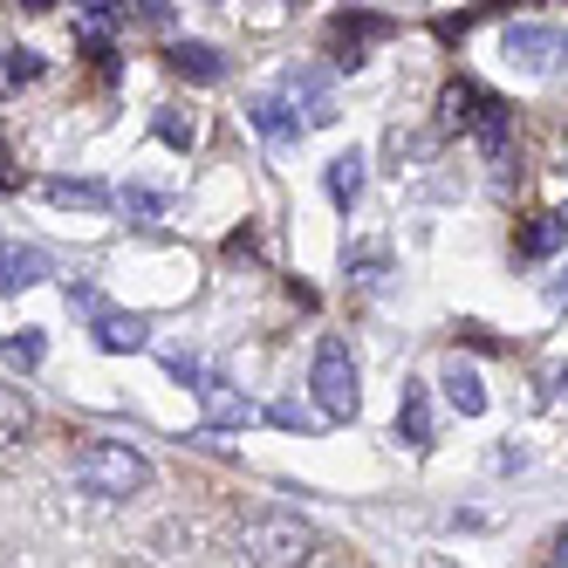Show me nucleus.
Masks as SVG:
<instances>
[{
  "label": "nucleus",
  "instance_id": "4",
  "mask_svg": "<svg viewBox=\"0 0 568 568\" xmlns=\"http://www.w3.org/2000/svg\"><path fill=\"white\" fill-rule=\"evenodd\" d=\"M507 62H520L527 75H548L561 55H568V34L561 28H535V21H520V28H507Z\"/></svg>",
  "mask_w": 568,
  "mask_h": 568
},
{
  "label": "nucleus",
  "instance_id": "28",
  "mask_svg": "<svg viewBox=\"0 0 568 568\" xmlns=\"http://www.w3.org/2000/svg\"><path fill=\"white\" fill-rule=\"evenodd\" d=\"M165 371H172L179 384H206V377H199V363H192V356H165Z\"/></svg>",
  "mask_w": 568,
  "mask_h": 568
},
{
  "label": "nucleus",
  "instance_id": "13",
  "mask_svg": "<svg viewBox=\"0 0 568 568\" xmlns=\"http://www.w3.org/2000/svg\"><path fill=\"white\" fill-rule=\"evenodd\" d=\"M34 281H49V261L42 247H0V295H21Z\"/></svg>",
  "mask_w": 568,
  "mask_h": 568
},
{
  "label": "nucleus",
  "instance_id": "8",
  "mask_svg": "<svg viewBox=\"0 0 568 568\" xmlns=\"http://www.w3.org/2000/svg\"><path fill=\"white\" fill-rule=\"evenodd\" d=\"M384 34H390V21H384V14H336V21H329L336 69H356V62H363V49L384 42Z\"/></svg>",
  "mask_w": 568,
  "mask_h": 568
},
{
  "label": "nucleus",
  "instance_id": "29",
  "mask_svg": "<svg viewBox=\"0 0 568 568\" xmlns=\"http://www.w3.org/2000/svg\"><path fill=\"white\" fill-rule=\"evenodd\" d=\"M459 336H466L473 349H500V336H486V329H479V322H466V329H459Z\"/></svg>",
  "mask_w": 568,
  "mask_h": 568
},
{
  "label": "nucleus",
  "instance_id": "5",
  "mask_svg": "<svg viewBox=\"0 0 568 568\" xmlns=\"http://www.w3.org/2000/svg\"><path fill=\"white\" fill-rule=\"evenodd\" d=\"M281 97L302 110V124H308V131L336 124V97H329V83H322L315 69H288V75H281Z\"/></svg>",
  "mask_w": 568,
  "mask_h": 568
},
{
  "label": "nucleus",
  "instance_id": "7",
  "mask_svg": "<svg viewBox=\"0 0 568 568\" xmlns=\"http://www.w3.org/2000/svg\"><path fill=\"white\" fill-rule=\"evenodd\" d=\"M473 138H479V151L494 158L500 172L514 165V116H507V103H500V97H486V90H479V110H473Z\"/></svg>",
  "mask_w": 568,
  "mask_h": 568
},
{
  "label": "nucleus",
  "instance_id": "17",
  "mask_svg": "<svg viewBox=\"0 0 568 568\" xmlns=\"http://www.w3.org/2000/svg\"><path fill=\"white\" fill-rule=\"evenodd\" d=\"M555 247H568V213H541V220H527V233H520V261H548Z\"/></svg>",
  "mask_w": 568,
  "mask_h": 568
},
{
  "label": "nucleus",
  "instance_id": "22",
  "mask_svg": "<svg viewBox=\"0 0 568 568\" xmlns=\"http://www.w3.org/2000/svg\"><path fill=\"white\" fill-rule=\"evenodd\" d=\"M0 349H8V363H14V371H42V329H14L8 343H0Z\"/></svg>",
  "mask_w": 568,
  "mask_h": 568
},
{
  "label": "nucleus",
  "instance_id": "2",
  "mask_svg": "<svg viewBox=\"0 0 568 568\" xmlns=\"http://www.w3.org/2000/svg\"><path fill=\"white\" fill-rule=\"evenodd\" d=\"M315 548H322V541L308 535L295 514H254V520L233 527V555H240V561H261V568H281V561H322Z\"/></svg>",
  "mask_w": 568,
  "mask_h": 568
},
{
  "label": "nucleus",
  "instance_id": "12",
  "mask_svg": "<svg viewBox=\"0 0 568 568\" xmlns=\"http://www.w3.org/2000/svg\"><path fill=\"white\" fill-rule=\"evenodd\" d=\"M185 83H226V55L213 49V42H172V55H165Z\"/></svg>",
  "mask_w": 568,
  "mask_h": 568
},
{
  "label": "nucleus",
  "instance_id": "24",
  "mask_svg": "<svg viewBox=\"0 0 568 568\" xmlns=\"http://www.w3.org/2000/svg\"><path fill=\"white\" fill-rule=\"evenodd\" d=\"M34 75H42V55H34V49H8V55H0V83H34Z\"/></svg>",
  "mask_w": 568,
  "mask_h": 568
},
{
  "label": "nucleus",
  "instance_id": "26",
  "mask_svg": "<svg viewBox=\"0 0 568 568\" xmlns=\"http://www.w3.org/2000/svg\"><path fill=\"white\" fill-rule=\"evenodd\" d=\"M69 308H83V315H97L103 302H97V288H90V281H69Z\"/></svg>",
  "mask_w": 568,
  "mask_h": 568
},
{
  "label": "nucleus",
  "instance_id": "1",
  "mask_svg": "<svg viewBox=\"0 0 568 568\" xmlns=\"http://www.w3.org/2000/svg\"><path fill=\"white\" fill-rule=\"evenodd\" d=\"M75 486H83L90 500H131L151 486V459L138 453L131 438H83V453H75Z\"/></svg>",
  "mask_w": 568,
  "mask_h": 568
},
{
  "label": "nucleus",
  "instance_id": "21",
  "mask_svg": "<svg viewBox=\"0 0 568 568\" xmlns=\"http://www.w3.org/2000/svg\"><path fill=\"white\" fill-rule=\"evenodd\" d=\"M49 206H110L97 179H49Z\"/></svg>",
  "mask_w": 568,
  "mask_h": 568
},
{
  "label": "nucleus",
  "instance_id": "32",
  "mask_svg": "<svg viewBox=\"0 0 568 568\" xmlns=\"http://www.w3.org/2000/svg\"><path fill=\"white\" fill-rule=\"evenodd\" d=\"M21 8H28V14H49V8H55V0H21Z\"/></svg>",
  "mask_w": 568,
  "mask_h": 568
},
{
  "label": "nucleus",
  "instance_id": "31",
  "mask_svg": "<svg viewBox=\"0 0 568 568\" xmlns=\"http://www.w3.org/2000/svg\"><path fill=\"white\" fill-rule=\"evenodd\" d=\"M548 561H561V568H568V527H561V535L548 541Z\"/></svg>",
  "mask_w": 568,
  "mask_h": 568
},
{
  "label": "nucleus",
  "instance_id": "3",
  "mask_svg": "<svg viewBox=\"0 0 568 568\" xmlns=\"http://www.w3.org/2000/svg\"><path fill=\"white\" fill-rule=\"evenodd\" d=\"M308 390H315V404H322V418H356V363H349V349L336 343V336H322L315 343V363H308Z\"/></svg>",
  "mask_w": 568,
  "mask_h": 568
},
{
  "label": "nucleus",
  "instance_id": "23",
  "mask_svg": "<svg viewBox=\"0 0 568 568\" xmlns=\"http://www.w3.org/2000/svg\"><path fill=\"white\" fill-rule=\"evenodd\" d=\"M158 144H172V151H192L199 144V131H192V116H179V110H158Z\"/></svg>",
  "mask_w": 568,
  "mask_h": 568
},
{
  "label": "nucleus",
  "instance_id": "20",
  "mask_svg": "<svg viewBox=\"0 0 568 568\" xmlns=\"http://www.w3.org/2000/svg\"><path fill=\"white\" fill-rule=\"evenodd\" d=\"M473 110H479V90L473 83H453V90L438 97V124L445 131H473Z\"/></svg>",
  "mask_w": 568,
  "mask_h": 568
},
{
  "label": "nucleus",
  "instance_id": "14",
  "mask_svg": "<svg viewBox=\"0 0 568 568\" xmlns=\"http://www.w3.org/2000/svg\"><path fill=\"white\" fill-rule=\"evenodd\" d=\"M199 397H206V432H240V425H254V404H247V397H233L220 377L199 390Z\"/></svg>",
  "mask_w": 568,
  "mask_h": 568
},
{
  "label": "nucleus",
  "instance_id": "15",
  "mask_svg": "<svg viewBox=\"0 0 568 568\" xmlns=\"http://www.w3.org/2000/svg\"><path fill=\"white\" fill-rule=\"evenodd\" d=\"M322 185H329V206H336V213H349L356 199H363V151H343V158H329V172H322Z\"/></svg>",
  "mask_w": 568,
  "mask_h": 568
},
{
  "label": "nucleus",
  "instance_id": "25",
  "mask_svg": "<svg viewBox=\"0 0 568 568\" xmlns=\"http://www.w3.org/2000/svg\"><path fill=\"white\" fill-rule=\"evenodd\" d=\"M267 425H281V432H315V418L302 412L295 397H281V404H267Z\"/></svg>",
  "mask_w": 568,
  "mask_h": 568
},
{
  "label": "nucleus",
  "instance_id": "9",
  "mask_svg": "<svg viewBox=\"0 0 568 568\" xmlns=\"http://www.w3.org/2000/svg\"><path fill=\"white\" fill-rule=\"evenodd\" d=\"M90 336H97V349H110V356H131V349L151 343V322H144V315H124V308H97V315H90Z\"/></svg>",
  "mask_w": 568,
  "mask_h": 568
},
{
  "label": "nucleus",
  "instance_id": "19",
  "mask_svg": "<svg viewBox=\"0 0 568 568\" xmlns=\"http://www.w3.org/2000/svg\"><path fill=\"white\" fill-rule=\"evenodd\" d=\"M116 206H124V220L151 226V220H165V213H172V199H165V192H151V185H124V192H116Z\"/></svg>",
  "mask_w": 568,
  "mask_h": 568
},
{
  "label": "nucleus",
  "instance_id": "11",
  "mask_svg": "<svg viewBox=\"0 0 568 568\" xmlns=\"http://www.w3.org/2000/svg\"><path fill=\"white\" fill-rule=\"evenodd\" d=\"M247 116H254V131H261L267 144H295V138H302V124H295V103L281 97V90L254 97V103H247Z\"/></svg>",
  "mask_w": 568,
  "mask_h": 568
},
{
  "label": "nucleus",
  "instance_id": "18",
  "mask_svg": "<svg viewBox=\"0 0 568 568\" xmlns=\"http://www.w3.org/2000/svg\"><path fill=\"white\" fill-rule=\"evenodd\" d=\"M34 425V404H28V390H0V453L8 445H21V432Z\"/></svg>",
  "mask_w": 568,
  "mask_h": 568
},
{
  "label": "nucleus",
  "instance_id": "6",
  "mask_svg": "<svg viewBox=\"0 0 568 568\" xmlns=\"http://www.w3.org/2000/svg\"><path fill=\"white\" fill-rule=\"evenodd\" d=\"M116 21H124V0H83V21H75V42H83V49H90L110 75H116V55H110Z\"/></svg>",
  "mask_w": 568,
  "mask_h": 568
},
{
  "label": "nucleus",
  "instance_id": "33",
  "mask_svg": "<svg viewBox=\"0 0 568 568\" xmlns=\"http://www.w3.org/2000/svg\"><path fill=\"white\" fill-rule=\"evenodd\" d=\"M555 390H561V404H568V371H561V377H555Z\"/></svg>",
  "mask_w": 568,
  "mask_h": 568
},
{
  "label": "nucleus",
  "instance_id": "30",
  "mask_svg": "<svg viewBox=\"0 0 568 568\" xmlns=\"http://www.w3.org/2000/svg\"><path fill=\"white\" fill-rule=\"evenodd\" d=\"M138 14L144 21H172V0H138Z\"/></svg>",
  "mask_w": 568,
  "mask_h": 568
},
{
  "label": "nucleus",
  "instance_id": "27",
  "mask_svg": "<svg viewBox=\"0 0 568 568\" xmlns=\"http://www.w3.org/2000/svg\"><path fill=\"white\" fill-rule=\"evenodd\" d=\"M226 254H233V261H254V254H261V240H254V233H247V226H240V233H233V240H226Z\"/></svg>",
  "mask_w": 568,
  "mask_h": 568
},
{
  "label": "nucleus",
  "instance_id": "16",
  "mask_svg": "<svg viewBox=\"0 0 568 568\" xmlns=\"http://www.w3.org/2000/svg\"><path fill=\"white\" fill-rule=\"evenodd\" d=\"M397 438L404 445H432V397H425V384H404V397H397Z\"/></svg>",
  "mask_w": 568,
  "mask_h": 568
},
{
  "label": "nucleus",
  "instance_id": "10",
  "mask_svg": "<svg viewBox=\"0 0 568 568\" xmlns=\"http://www.w3.org/2000/svg\"><path fill=\"white\" fill-rule=\"evenodd\" d=\"M438 390H445V404H453L459 418H479V412H486V384H479L473 363H459V356L438 371Z\"/></svg>",
  "mask_w": 568,
  "mask_h": 568
}]
</instances>
